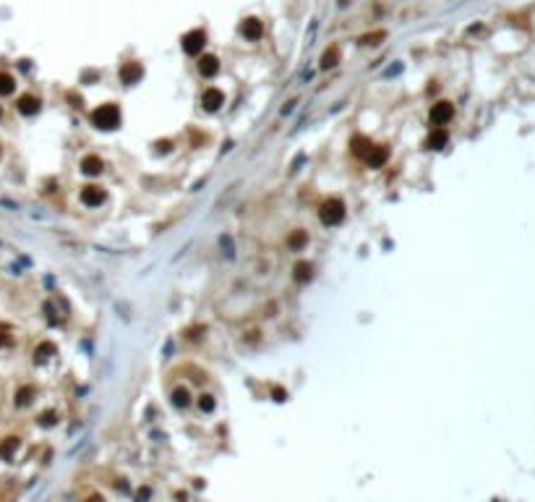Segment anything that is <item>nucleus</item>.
Segmentation results:
<instances>
[{
    "label": "nucleus",
    "instance_id": "nucleus-1",
    "mask_svg": "<svg viewBox=\"0 0 535 502\" xmlns=\"http://www.w3.org/2000/svg\"><path fill=\"white\" fill-rule=\"evenodd\" d=\"M91 123H94L97 128L110 131V128H115V126L120 123V110L115 105H102V108H97L94 112H91Z\"/></svg>",
    "mask_w": 535,
    "mask_h": 502
},
{
    "label": "nucleus",
    "instance_id": "nucleus-2",
    "mask_svg": "<svg viewBox=\"0 0 535 502\" xmlns=\"http://www.w3.org/2000/svg\"><path fill=\"white\" fill-rule=\"evenodd\" d=\"M342 218H345V204L340 199L324 202V207H321V222L324 225H337V222H342Z\"/></svg>",
    "mask_w": 535,
    "mask_h": 502
},
{
    "label": "nucleus",
    "instance_id": "nucleus-3",
    "mask_svg": "<svg viewBox=\"0 0 535 502\" xmlns=\"http://www.w3.org/2000/svg\"><path fill=\"white\" fill-rule=\"evenodd\" d=\"M204 42H206V34L201 29H193V32H188L183 37V50L188 55H199L204 50Z\"/></svg>",
    "mask_w": 535,
    "mask_h": 502
},
{
    "label": "nucleus",
    "instance_id": "nucleus-4",
    "mask_svg": "<svg viewBox=\"0 0 535 502\" xmlns=\"http://www.w3.org/2000/svg\"><path fill=\"white\" fill-rule=\"evenodd\" d=\"M201 105L206 110H219V108L225 105V94L219 92L217 86H209V89H204V94H201Z\"/></svg>",
    "mask_w": 535,
    "mask_h": 502
},
{
    "label": "nucleus",
    "instance_id": "nucleus-5",
    "mask_svg": "<svg viewBox=\"0 0 535 502\" xmlns=\"http://www.w3.org/2000/svg\"><path fill=\"white\" fill-rule=\"evenodd\" d=\"M102 199H104V194L99 191V186H86L81 191V202H84L86 207H99Z\"/></svg>",
    "mask_w": 535,
    "mask_h": 502
},
{
    "label": "nucleus",
    "instance_id": "nucleus-6",
    "mask_svg": "<svg viewBox=\"0 0 535 502\" xmlns=\"http://www.w3.org/2000/svg\"><path fill=\"white\" fill-rule=\"evenodd\" d=\"M120 78L125 84H136L138 78H141V63H125L120 68Z\"/></svg>",
    "mask_w": 535,
    "mask_h": 502
},
{
    "label": "nucleus",
    "instance_id": "nucleus-7",
    "mask_svg": "<svg viewBox=\"0 0 535 502\" xmlns=\"http://www.w3.org/2000/svg\"><path fill=\"white\" fill-rule=\"evenodd\" d=\"M452 118V105L449 102H439V105H434L431 110V120L434 123H447Z\"/></svg>",
    "mask_w": 535,
    "mask_h": 502
},
{
    "label": "nucleus",
    "instance_id": "nucleus-8",
    "mask_svg": "<svg viewBox=\"0 0 535 502\" xmlns=\"http://www.w3.org/2000/svg\"><path fill=\"white\" fill-rule=\"evenodd\" d=\"M199 71H201L204 76H214V74L219 71V60L214 58V55H204V58L199 60Z\"/></svg>",
    "mask_w": 535,
    "mask_h": 502
},
{
    "label": "nucleus",
    "instance_id": "nucleus-9",
    "mask_svg": "<svg viewBox=\"0 0 535 502\" xmlns=\"http://www.w3.org/2000/svg\"><path fill=\"white\" fill-rule=\"evenodd\" d=\"M240 32H243V37H246V40H259L264 29H261V24H259L256 18H248L246 24L240 26Z\"/></svg>",
    "mask_w": 535,
    "mask_h": 502
},
{
    "label": "nucleus",
    "instance_id": "nucleus-10",
    "mask_svg": "<svg viewBox=\"0 0 535 502\" xmlns=\"http://www.w3.org/2000/svg\"><path fill=\"white\" fill-rule=\"evenodd\" d=\"M18 110L24 112V116H34V112L39 110V100L31 97V94H24V97L18 100Z\"/></svg>",
    "mask_w": 535,
    "mask_h": 502
},
{
    "label": "nucleus",
    "instance_id": "nucleus-11",
    "mask_svg": "<svg viewBox=\"0 0 535 502\" xmlns=\"http://www.w3.org/2000/svg\"><path fill=\"white\" fill-rule=\"evenodd\" d=\"M81 170H84L86 176H97L102 170V160L94 157V154H89V157H84V162H81Z\"/></svg>",
    "mask_w": 535,
    "mask_h": 502
},
{
    "label": "nucleus",
    "instance_id": "nucleus-12",
    "mask_svg": "<svg viewBox=\"0 0 535 502\" xmlns=\"http://www.w3.org/2000/svg\"><path fill=\"white\" fill-rule=\"evenodd\" d=\"M366 157H368V165H371V168H379L384 160H387V150H384V146H374V150H371Z\"/></svg>",
    "mask_w": 535,
    "mask_h": 502
},
{
    "label": "nucleus",
    "instance_id": "nucleus-13",
    "mask_svg": "<svg viewBox=\"0 0 535 502\" xmlns=\"http://www.w3.org/2000/svg\"><path fill=\"white\" fill-rule=\"evenodd\" d=\"M16 448H18V440H16V437H8L3 444H0V458L10 460V455L16 452Z\"/></svg>",
    "mask_w": 535,
    "mask_h": 502
},
{
    "label": "nucleus",
    "instance_id": "nucleus-14",
    "mask_svg": "<svg viewBox=\"0 0 535 502\" xmlns=\"http://www.w3.org/2000/svg\"><path fill=\"white\" fill-rule=\"evenodd\" d=\"M371 150H374V144H371L368 139H363V136H358V139L353 142V152L355 154H368Z\"/></svg>",
    "mask_w": 535,
    "mask_h": 502
},
{
    "label": "nucleus",
    "instance_id": "nucleus-15",
    "mask_svg": "<svg viewBox=\"0 0 535 502\" xmlns=\"http://www.w3.org/2000/svg\"><path fill=\"white\" fill-rule=\"evenodd\" d=\"M13 86H16L13 76H10V74H0V94H10V92H13Z\"/></svg>",
    "mask_w": 535,
    "mask_h": 502
},
{
    "label": "nucleus",
    "instance_id": "nucleus-16",
    "mask_svg": "<svg viewBox=\"0 0 535 502\" xmlns=\"http://www.w3.org/2000/svg\"><path fill=\"white\" fill-rule=\"evenodd\" d=\"M306 241H308V236H306L303 230H295L293 236H290V238H287V244H290V246H293L295 251H298V248H303V246H306Z\"/></svg>",
    "mask_w": 535,
    "mask_h": 502
},
{
    "label": "nucleus",
    "instance_id": "nucleus-17",
    "mask_svg": "<svg viewBox=\"0 0 535 502\" xmlns=\"http://www.w3.org/2000/svg\"><path fill=\"white\" fill-rule=\"evenodd\" d=\"M172 406H178V408L188 406V390H185V387H178V390L172 392Z\"/></svg>",
    "mask_w": 535,
    "mask_h": 502
},
{
    "label": "nucleus",
    "instance_id": "nucleus-18",
    "mask_svg": "<svg viewBox=\"0 0 535 502\" xmlns=\"http://www.w3.org/2000/svg\"><path fill=\"white\" fill-rule=\"evenodd\" d=\"M311 278V264H306V262H300V264H295V280L303 282Z\"/></svg>",
    "mask_w": 535,
    "mask_h": 502
},
{
    "label": "nucleus",
    "instance_id": "nucleus-19",
    "mask_svg": "<svg viewBox=\"0 0 535 502\" xmlns=\"http://www.w3.org/2000/svg\"><path fill=\"white\" fill-rule=\"evenodd\" d=\"M444 144H447V134L444 131H436L431 139H428V146H431V150H441Z\"/></svg>",
    "mask_w": 535,
    "mask_h": 502
},
{
    "label": "nucleus",
    "instance_id": "nucleus-20",
    "mask_svg": "<svg viewBox=\"0 0 535 502\" xmlns=\"http://www.w3.org/2000/svg\"><path fill=\"white\" fill-rule=\"evenodd\" d=\"M50 353H55V346L44 343V346H39V348H37V353H34V358H37V361H47V358H50Z\"/></svg>",
    "mask_w": 535,
    "mask_h": 502
},
{
    "label": "nucleus",
    "instance_id": "nucleus-21",
    "mask_svg": "<svg viewBox=\"0 0 535 502\" xmlns=\"http://www.w3.org/2000/svg\"><path fill=\"white\" fill-rule=\"evenodd\" d=\"M337 58H340V52H337V48H332V50L321 58V66H324V68H332V66H337Z\"/></svg>",
    "mask_w": 535,
    "mask_h": 502
},
{
    "label": "nucleus",
    "instance_id": "nucleus-22",
    "mask_svg": "<svg viewBox=\"0 0 535 502\" xmlns=\"http://www.w3.org/2000/svg\"><path fill=\"white\" fill-rule=\"evenodd\" d=\"M199 408L206 410V414H209V410H214V398L212 395H201L199 398Z\"/></svg>",
    "mask_w": 535,
    "mask_h": 502
},
{
    "label": "nucleus",
    "instance_id": "nucleus-23",
    "mask_svg": "<svg viewBox=\"0 0 535 502\" xmlns=\"http://www.w3.org/2000/svg\"><path fill=\"white\" fill-rule=\"evenodd\" d=\"M29 395H31V387H24V390H21V392H18V398H16V403H18V406H26V403L31 400V398H29Z\"/></svg>",
    "mask_w": 535,
    "mask_h": 502
},
{
    "label": "nucleus",
    "instance_id": "nucleus-24",
    "mask_svg": "<svg viewBox=\"0 0 535 502\" xmlns=\"http://www.w3.org/2000/svg\"><path fill=\"white\" fill-rule=\"evenodd\" d=\"M384 37H387V34H384V32H376V34H368V37H363V44H379L376 40H384Z\"/></svg>",
    "mask_w": 535,
    "mask_h": 502
},
{
    "label": "nucleus",
    "instance_id": "nucleus-25",
    "mask_svg": "<svg viewBox=\"0 0 535 502\" xmlns=\"http://www.w3.org/2000/svg\"><path fill=\"white\" fill-rule=\"evenodd\" d=\"M39 424H42V426H52V424H55V414H44V416L39 418Z\"/></svg>",
    "mask_w": 535,
    "mask_h": 502
},
{
    "label": "nucleus",
    "instance_id": "nucleus-26",
    "mask_svg": "<svg viewBox=\"0 0 535 502\" xmlns=\"http://www.w3.org/2000/svg\"><path fill=\"white\" fill-rule=\"evenodd\" d=\"M86 502H104V500H102V497H97V494H94V497H89V500H86Z\"/></svg>",
    "mask_w": 535,
    "mask_h": 502
}]
</instances>
